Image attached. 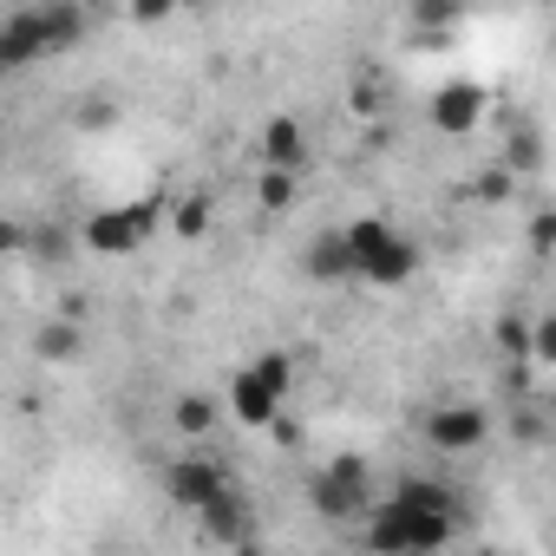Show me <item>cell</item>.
I'll return each instance as SVG.
<instances>
[{"label":"cell","mask_w":556,"mask_h":556,"mask_svg":"<svg viewBox=\"0 0 556 556\" xmlns=\"http://www.w3.org/2000/svg\"><path fill=\"white\" fill-rule=\"evenodd\" d=\"M86 34H92V14L73 8V0H53V8H14L8 21H0V60L27 66L40 53H73Z\"/></svg>","instance_id":"7a4b0ae2"},{"label":"cell","mask_w":556,"mask_h":556,"mask_svg":"<svg viewBox=\"0 0 556 556\" xmlns=\"http://www.w3.org/2000/svg\"><path fill=\"white\" fill-rule=\"evenodd\" d=\"M484 439H491V413L471 406V400H452V406H432V413H426V445L445 452V458H465V452H478Z\"/></svg>","instance_id":"ba28073f"},{"label":"cell","mask_w":556,"mask_h":556,"mask_svg":"<svg viewBox=\"0 0 556 556\" xmlns=\"http://www.w3.org/2000/svg\"><path fill=\"white\" fill-rule=\"evenodd\" d=\"M197 530H203L216 549H249V543H255V504H249V491L229 484L216 504L197 510Z\"/></svg>","instance_id":"30bf717a"},{"label":"cell","mask_w":556,"mask_h":556,"mask_svg":"<svg viewBox=\"0 0 556 556\" xmlns=\"http://www.w3.org/2000/svg\"><path fill=\"white\" fill-rule=\"evenodd\" d=\"M530 249H536V255H549V249H556V216H549V210L530 223Z\"/></svg>","instance_id":"44dd1931"},{"label":"cell","mask_w":556,"mask_h":556,"mask_svg":"<svg viewBox=\"0 0 556 556\" xmlns=\"http://www.w3.org/2000/svg\"><path fill=\"white\" fill-rule=\"evenodd\" d=\"M236 556H268V549H262V543H249V549H236Z\"/></svg>","instance_id":"7402d4cb"},{"label":"cell","mask_w":556,"mask_h":556,"mask_svg":"<svg viewBox=\"0 0 556 556\" xmlns=\"http://www.w3.org/2000/svg\"><path fill=\"white\" fill-rule=\"evenodd\" d=\"M229 484H236V478H229V465H223L216 452H184V458L164 465V491H170V504H184L190 517H197L203 504H216Z\"/></svg>","instance_id":"52a82bcc"},{"label":"cell","mask_w":556,"mask_h":556,"mask_svg":"<svg viewBox=\"0 0 556 556\" xmlns=\"http://www.w3.org/2000/svg\"><path fill=\"white\" fill-rule=\"evenodd\" d=\"M471 197H478V203H504V197H510V177H504V170H484V177L471 184Z\"/></svg>","instance_id":"ffe728a7"},{"label":"cell","mask_w":556,"mask_h":556,"mask_svg":"<svg viewBox=\"0 0 556 556\" xmlns=\"http://www.w3.org/2000/svg\"><path fill=\"white\" fill-rule=\"evenodd\" d=\"M302 275H308V282H348V275H354V242H348V229H321V236H308V249H302Z\"/></svg>","instance_id":"7c38bea8"},{"label":"cell","mask_w":556,"mask_h":556,"mask_svg":"<svg viewBox=\"0 0 556 556\" xmlns=\"http://www.w3.org/2000/svg\"><path fill=\"white\" fill-rule=\"evenodd\" d=\"M170 419H177V432H184V439H210V426H216V400L184 393V400L170 406Z\"/></svg>","instance_id":"5bb4252c"},{"label":"cell","mask_w":556,"mask_h":556,"mask_svg":"<svg viewBox=\"0 0 556 556\" xmlns=\"http://www.w3.org/2000/svg\"><path fill=\"white\" fill-rule=\"evenodd\" d=\"M289 387H295V361L289 354H255V361H242L236 367V380H229V419L236 426H275L282 419V406H289Z\"/></svg>","instance_id":"277c9868"},{"label":"cell","mask_w":556,"mask_h":556,"mask_svg":"<svg viewBox=\"0 0 556 556\" xmlns=\"http://www.w3.org/2000/svg\"><path fill=\"white\" fill-rule=\"evenodd\" d=\"M478 118H484V86L452 79V86H439V92H432V125H439L445 138H465Z\"/></svg>","instance_id":"8fae6325"},{"label":"cell","mask_w":556,"mask_h":556,"mask_svg":"<svg viewBox=\"0 0 556 556\" xmlns=\"http://www.w3.org/2000/svg\"><path fill=\"white\" fill-rule=\"evenodd\" d=\"M308 157H315V144H308V125H302L295 112L262 118V131H255V164H262V170H289V177H302Z\"/></svg>","instance_id":"9c48e42d"},{"label":"cell","mask_w":556,"mask_h":556,"mask_svg":"<svg viewBox=\"0 0 556 556\" xmlns=\"http://www.w3.org/2000/svg\"><path fill=\"white\" fill-rule=\"evenodd\" d=\"M308 504H315V517H328V523H367V510L380 504L367 458L341 452V458H328L321 471H308Z\"/></svg>","instance_id":"5b68a950"},{"label":"cell","mask_w":556,"mask_h":556,"mask_svg":"<svg viewBox=\"0 0 556 556\" xmlns=\"http://www.w3.org/2000/svg\"><path fill=\"white\" fill-rule=\"evenodd\" d=\"M40 354H47V361H73V354H79V321H60V315H53V328L40 334Z\"/></svg>","instance_id":"e0dca14e"},{"label":"cell","mask_w":556,"mask_h":556,"mask_svg":"<svg viewBox=\"0 0 556 556\" xmlns=\"http://www.w3.org/2000/svg\"><path fill=\"white\" fill-rule=\"evenodd\" d=\"M458 21H465L458 8H419V14H413V34H452Z\"/></svg>","instance_id":"ac0fdd59"},{"label":"cell","mask_w":556,"mask_h":556,"mask_svg":"<svg viewBox=\"0 0 556 556\" xmlns=\"http://www.w3.org/2000/svg\"><path fill=\"white\" fill-rule=\"evenodd\" d=\"M170 229H177L184 242H197V236L210 229V203H203V197H184V203H170Z\"/></svg>","instance_id":"2e32d148"},{"label":"cell","mask_w":556,"mask_h":556,"mask_svg":"<svg viewBox=\"0 0 556 556\" xmlns=\"http://www.w3.org/2000/svg\"><path fill=\"white\" fill-rule=\"evenodd\" d=\"M348 242H354V275L374 289H400L419 275V242L393 223V216H361L348 223Z\"/></svg>","instance_id":"3957f363"},{"label":"cell","mask_w":556,"mask_h":556,"mask_svg":"<svg viewBox=\"0 0 556 556\" xmlns=\"http://www.w3.org/2000/svg\"><path fill=\"white\" fill-rule=\"evenodd\" d=\"M458 536V497L439 478H400L361 523L367 556H439Z\"/></svg>","instance_id":"6da1fadb"},{"label":"cell","mask_w":556,"mask_h":556,"mask_svg":"<svg viewBox=\"0 0 556 556\" xmlns=\"http://www.w3.org/2000/svg\"><path fill=\"white\" fill-rule=\"evenodd\" d=\"M295 190H302V177H289V170H255V203H262L268 216L295 210Z\"/></svg>","instance_id":"4fadbf2b"},{"label":"cell","mask_w":556,"mask_h":556,"mask_svg":"<svg viewBox=\"0 0 556 556\" xmlns=\"http://www.w3.org/2000/svg\"><path fill=\"white\" fill-rule=\"evenodd\" d=\"M530 341H536V321H523V315H497V348L523 367L530 361Z\"/></svg>","instance_id":"9a60e30c"},{"label":"cell","mask_w":556,"mask_h":556,"mask_svg":"<svg viewBox=\"0 0 556 556\" xmlns=\"http://www.w3.org/2000/svg\"><path fill=\"white\" fill-rule=\"evenodd\" d=\"M536 367H556V315H536V341H530Z\"/></svg>","instance_id":"d6986e66"},{"label":"cell","mask_w":556,"mask_h":556,"mask_svg":"<svg viewBox=\"0 0 556 556\" xmlns=\"http://www.w3.org/2000/svg\"><path fill=\"white\" fill-rule=\"evenodd\" d=\"M157 223H170V203H164V197H138V203L92 210V216L79 223V242H86L92 255H138V249L157 236Z\"/></svg>","instance_id":"8992f818"}]
</instances>
